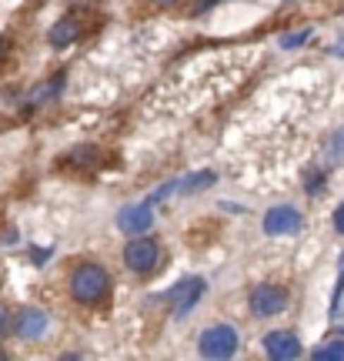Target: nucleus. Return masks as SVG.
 Masks as SVG:
<instances>
[{"label": "nucleus", "mask_w": 344, "mask_h": 361, "mask_svg": "<svg viewBox=\"0 0 344 361\" xmlns=\"http://www.w3.org/2000/svg\"><path fill=\"white\" fill-rule=\"evenodd\" d=\"M217 180L214 171H194V174H188V178L178 180V194H197V191H207L211 184Z\"/></svg>", "instance_id": "nucleus-13"}, {"label": "nucleus", "mask_w": 344, "mask_h": 361, "mask_svg": "<svg viewBox=\"0 0 344 361\" xmlns=\"http://www.w3.org/2000/svg\"><path fill=\"white\" fill-rule=\"evenodd\" d=\"M261 228H264V234H271V238H291V234L301 231V211L291 204L271 207L268 214H264V221H261Z\"/></svg>", "instance_id": "nucleus-6"}, {"label": "nucleus", "mask_w": 344, "mask_h": 361, "mask_svg": "<svg viewBox=\"0 0 344 361\" xmlns=\"http://www.w3.org/2000/svg\"><path fill=\"white\" fill-rule=\"evenodd\" d=\"M321 188H324V174H321V171H311V174H307V180H305V191L307 194H318Z\"/></svg>", "instance_id": "nucleus-18"}, {"label": "nucleus", "mask_w": 344, "mask_h": 361, "mask_svg": "<svg viewBox=\"0 0 344 361\" xmlns=\"http://www.w3.org/2000/svg\"><path fill=\"white\" fill-rule=\"evenodd\" d=\"M7 51H11V40H7V37H4V34H0V61L7 57Z\"/></svg>", "instance_id": "nucleus-22"}, {"label": "nucleus", "mask_w": 344, "mask_h": 361, "mask_svg": "<svg viewBox=\"0 0 344 361\" xmlns=\"http://www.w3.org/2000/svg\"><path fill=\"white\" fill-rule=\"evenodd\" d=\"M264 341V355L274 361H294L301 358V341H297V335L294 331H268V335L261 338Z\"/></svg>", "instance_id": "nucleus-10"}, {"label": "nucleus", "mask_w": 344, "mask_h": 361, "mask_svg": "<svg viewBox=\"0 0 344 361\" xmlns=\"http://www.w3.org/2000/svg\"><path fill=\"white\" fill-rule=\"evenodd\" d=\"M324 154H328V161H344V128H338L331 137H328Z\"/></svg>", "instance_id": "nucleus-15"}, {"label": "nucleus", "mask_w": 344, "mask_h": 361, "mask_svg": "<svg viewBox=\"0 0 344 361\" xmlns=\"http://www.w3.org/2000/svg\"><path fill=\"white\" fill-rule=\"evenodd\" d=\"M311 358L314 361H344V341H324V345H318V348L311 351Z\"/></svg>", "instance_id": "nucleus-14"}, {"label": "nucleus", "mask_w": 344, "mask_h": 361, "mask_svg": "<svg viewBox=\"0 0 344 361\" xmlns=\"http://www.w3.org/2000/svg\"><path fill=\"white\" fill-rule=\"evenodd\" d=\"M111 271L97 264V261H80L74 271H70V278H67V288H70V298H74L77 305H84V308H97L107 301L111 295Z\"/></svg>", "instance_id": "nucleus-1"}, {"label": "nucleus", "mask_w": 344, "mask_h": 361, "mask_svg": "<svg viewBox=\"0 0 344 361\" xmlns=\"http://www.w3.org/2000/svg\"><path fill=\"white\" fill-rule=\"evenodd\" d=\"M97 164H101V147H94V144H77L61 157L64 171H94Z\"/></svg>", "instance_id": "nucleus-11"}, {"label": "nucleus", "mask_w": 344, "mask_h": 361, "mask_svg": "<svg viewBox=\"0 0 344 361\" xmlns=\"http://www.w3.org/2000/svg\"><path fill=\"white\" fill-rule=\"evenodd\" d=\"M80 34H84L80 20L67 13V17H61V20L47 30V44H51L54 51H64V47H70V44H74V40H80Z\"/></svg>", "instance_id": "nucleus-12"}, {"label": "nucleus", "mask_w": 344, "mask_h": 361, "mask_svg": "<svg viewBox=\"0 0 344 361\" xmlns=\"http://www.w3.org/2000/svg\"><path fill=\"white\" fill-rule=\"evenodd\" d=\"M288 288H281V284H257L254 291L247 295V308H251V318H274L281 311L288 308Z\"/></svg>", "instance_id": "nucleus-4"}, {"label": "nucleus", "mask_w": 344, "mask_h": 361, "mask_svg": "<svg viewBox=\"0 0 344 361\" xmlns=\"http://www.w3.org/2000/svg\"><path fill=\"white\" fill-rule=\"evenodd\" d=\"M11 331H13V311L7 308L4 301H0V341L11 335Z\"/></svg>", "instance_id": "nucleus-17"}, {"label": "nucleus", "mask_w": 344, "mask_h": 361, "mask_svg": "<svg viewBox=\"0 0 344 361\" xmlns=\"http://www.w3.org/2000/svg\"><path fill=\"white\" fill-rule=\"evenodd\" d=\"M204 288H207L204 278H184V281L174 284V288L164 295V301H171V308H174V318H184V314L201 301Z\"/></svg>", "instance_id": "nucleus-5"}, {"label": "nucleus", "mask_w": 344, "mask_h": 361, "mask_svg": "<svg viewBox=\"0 0 344 361\" xmlns=\"http://www.w3.org/2000/svg\"><path fill=\"white\" fill-rule=\"evenodd\" d=\"M124 264L134 274H151L161 264V245L157 238H147V234H134L128 245H124Z\"/></svg>", "instance_id": "nucleus-3"}, {"label": "nucleus", "mask_w": 344, "mask_h": 361, "mask_svg": "<svg viewBox=\"0 0 344 361\" xmlns=\"http://www.w3.org/2000/svg\"><path fill=\"white\" fill-rule=\"evenodd\" d=\"M64 84H67V74H64V71H57L54 78L34 84V87L27 90V97H24V114H34V111H40L44 104L57 101V94L64 90Z\"/></svg>", "instance_id": "nucleus-9"}, {"label": "nucleus", "mask_w": 344, "mask_h": 361, "mask_svg": "<svg viewBox=\"0 0 344 361\" xmlns=\"http://www.w3.org/2000/svg\"><path fill=\"white\" fill-rule=\"evenodd\" d=\"M221 0H194V7H191V13H207L211 7H217Z\"/></svg>", "instance_id": "nucleus-19"}, {"label": "nucleus", "mask_w": 344, "mask_h": 361, "mask_svg": "<svg viewBox=\"0 0 344 361\" xmlns=\"http://www.w3.org/2000/svg\"><path fill=\"white\" fill-rule=\"evenodd\" d=\"M334 231L338 234H344V204L334 211Z\"/></svg>", "instance_id": "nucleus-20"}, {"label": "nucleus", "mask_w": 344, "mask_h": 361, "mask_svg": "<svg viewBox=\"0 0 344 361\" xmlns=\"http://www.w3.org/2000/svg\"><path fill=\"white\" fill-rule=\"evenodd\" d=\"M154 4H157V7H174L178 0H154Z\"/></svg>", "instance_id": "nucleus-23"}, {"label": "nucleus", "mask_w": 344, "mask_h": 361, "mask_svg": "<svg viewBox=\"0 0 344 361\" xmlns=\"http://www.w3.org/2000/svg\"><path fill=\"white\" fill-rule=\"evenodd\" d=\"M4 358H7V351H0V361H4Z\"/></svg>", "instance_id": "nucleus-24"}, {"label": "nucleus", "mask_w": 344, "mask_h": 361, "mask_svg": "<svg viewBox=\"0 0 344 361\" xmlns=\"http://www.w3.org/2000/svg\"><path fill=\"white\" fill-rule=\"evenodd\" d=\"M331 54H334V57H344V34H341V37H338V40H334Z\"/></svg>", "instance_id": "nucleus-21"}, {"label": "nucleus", "mask_w": 344, "mask_h": 361, "mask_svg": "<svg viewBox=\"0 0 344 361\" xmlns=\"http://www.w3.org/2000/svg\"><path fill=\"white\" fill-rule=\"evenodd\" d=\"M341 274H344V255H341Z\"/></svg>", "instance_id": "nucleus-25"}, {"label": "nucleus", "mask_w": 344, "mask_h": 361, "mask_svg": "<svg viewBox=\"0 0 344 361\" xmlns=\"http://www.w3.org/2000/svg\"><path fill=\"white\" fill-rule=\"evenodd\" d=\"M238 345H241V338H238V331H234L231 324H207L204 331L197 335L201 358H211V361L231 358V355L238 351Z\"/></svg>", "instance_id": "nucleus-2"}, {"label": "nucleus", "mask_w": 344, "mask_h": 361, "mask_svg": "<svg viewBox=\"0 0 344 361\" xmlns=\"http://www.w3.org/2000/svg\"><path fill=\"white\" fill-rule=\"evenodd\" d=\"M154 224V211H151V201H140V204H128L117 211V228L121 234H147Z\"/></svg>", "instance_id": "nucleus-8"}, {"label": "nucleus", "mask_w": 344, "mask_h": 361, "mask_svg": "<svg viewBox=\"0 0 344 361\" xmlns=\"http://www.w3.org/2000/svg\"><path fill=\"white\" fill-rule=\"evenodd\" d=\"M47 328H51V318H47V311L40 308H20L13 314V335L20 338V341H40V338L47 335Z\"/></svg>", "instance_id": "nucleus-7"}, {"label": "nucleus", "mask_w": 344, "mask_h": 361, "mask_svg": "<svg viewBox=\"0 0 344 361\" xmlns=\"http://www.w3.org/2000/svg\"><path fill=\"white\" fill-rule=\"evenodd\" d=\"M307 37H311V30H297V34H284V37H281V47H284V51H297V47H301V44H305Z\"/></svg>", "instance_id": "nucleus-16"}]
</instances>
